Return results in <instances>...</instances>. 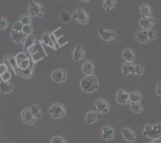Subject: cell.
Here are the masks:
<instances>
[{
	"label": "cell",
	"instance_id": "obj_1",
	"mask_svg": "<svg viewBox=\"0 0 161 143\" xmlns=\"http://www.w3.org/2000/svg\"><path fill=\"white\" fill-rule=\"evenodd\" d=\"M80 87L86 93H92L98 89V79L93 75L87 76L80 80Z\"/></svg>",
	"mask_w": 161,
	"mask_h": 143
},
{
	"label": "cell",
	"instance_id": "obj_2",
	"mask_svg": "<svg viewBox=\"0 0 161 143\" xmlns=\"http://www.w3.org/2000/svg\"><path fill=\"white\" fill-rule=\"evenodd\" d=\"M143 135L145 137L156 140L161 137V124L156 125H145V130H143Z\"/></svg>",
	"mask_w": 161,
	"mask_h": 143
},
{
	"label": "cell",
	"instance_id": "obj_3",
	"mask_svg": "<svg viewBox=\"0 0 161 143\" xmlns=\"http://www.w3.org/2000/svg\"><path fill=\"white\" fill-rule=\"evenodd\" d=\"M49 113L55 119H59L63 117L66 113V106L60 103H55L51 105L49 109Z\"/></svg>",
	"mask_w": 161,
	"mask_h": 143
},
{
	"label": "cell",
	"instance_id": "obj_4",
	"mask_svg": "<svg viewBox=\"0 0 161 143\" xmlns=\"http://www.w3.org/2000/svg\"><path fill=\"white\" fill-rule=\"evenodd\" d=\"M73 18L77 20L81 24H86L89 21V13H87L86 10L81 8H78L76 10V12L73 15Z\"/></svg>",
	"mask_w": 161,
	"mask_h": 143
},
{
	"label": "cell",
	"instance_id": "obj_5",
	"mask_svg": "<svg viewBox=\"0 0 161 143\" xmlns=\"http://www.w3.org/2000/svg\"><path fill=\"white\" fill-rule=\"evenodd\" d=\"M4 64H6L8 69H11L15 73V75L18 74V64L17 61L16 56H7L4 58Z\"/></svg>",
	"mask_w": 161,
	"mask_h": 143
},
{
	"label": "cell",
	"instance_id": "obj_6",
	"mask_svg": "<svg viewBox=\"0 0 161 143\" xmlns=\"http://www.w3.org/2000/svg\"><path fill=\"white\" fill-rule=\"evenodd\" d=\"M43 6L37 2H31L29 7V13L31 17H41V9Z\"/></svg>",
	"mask_w": 161,
	"mask_h": 143
},
{
	"label": "cell",
	"instance_id": "obj_7",
	"mask_svg": "<svg viewBox=\"0 0 161 143\" xmlns=\"http://www.w3.org/2000/svg\"><path fill=\"white\" fill-rule=\"evenodd\" d=\"M96 109H97V111L100 113H103V114H106L109 112L110 109V105L107 100L104 99H98L95 102Z\"/></svg>",
	"mask_w": 161,
	"mask_h": 143
},
{
	"label": "cell",
	"instance_id": "obj_8",
	"mask_svg": "<svg viewBox=\"0 0 161 143\" xmlns=\"http://www.w3.org/2000/svg\"><path fill=\"white\" fill-rule=\"evenodd\" d=\"M98 33L100 37L102 38V39L104 41H111L115 39L116 36H117L116 33L114 31L106 30L103 27L100 28V29L98 31Z\"/></svg>",
	"mask_w": 161,
	"mask_h": 143
},
{
	"label": "cell",
	"instance_id": "obj_9",
	"mask_svg": "<svg viewBox=\"0 0 161 143\" xmlns=\"http://www.w3.org/2000/svg\"><path fill=\"white\" fill-rule=\"evenodd\" d=\"M52 78L55 82L56 83H63L66 80L67 74L63 69H56L52 73Z\"/></svg>",
	"mask_w": 161,
	"mask_h": 143
},
{
	"label": "cell",
	"instance_id": "obj_10",
	"mask_svg": "<svg viewBox=\"0 0 161 143\" xmlns=\"http://www.w3.org/2000/svg\"><path fill=\"white\" fill-rule=\"evenodd\" d=\"M21 116H22L24 122L26 123L27 124H29V125H32L36 122V117L32 114V111L29 108H26L23 110L22 113H21Z\"/></svg>",
	"mask_w": 161,
	"mask_h": 143
},
{
	"label": "cell",
	"instance_id": "obj_11",
	"mask_svg": "<svg viewBox=\"0 0 161 143\" xmlns=\"http://www.w3.org/2000/svg\"><path fill=\"white\" fill-rule=\"evenodd\" d=\"M116 100L121 105H126L130 101V94L123 89H120L116 94Z\"/></svg>",
	"mask_w": 161,
	"mask_h": 143
},
{
	"label": "cell",
	"instance_id": "obj_12",
	"mask_svg": "<svg viewBox=\"0 0 161 143\" xmlns=\"http://www.w3.org/2000/svg\"><path fill=\"white\" fill-rule=\"evenodd\" d=\"M95 71V64L90 60H86L83 63L82 72L87 76H92Z\"/></svg>",
	"mask_w": 161,
	"mask_h": 143
},
{
	"label": "cell",
	"instance_id": "obj_13",
	"mask_svg": "<svg viewBox=\"0 0 161 143\" xmlns=\"http://www.w3.org/2000/svg\"><path fill=\"white\" fill-rule=\"evenodd\" d=\"M27 35L22 32H16V31H12L11 32V39L14 43H16L18 45L22 43L24 41H25Z\"/></svg>",
	"mask_w": 161,
	"mask_h": 143
},
{
	"label": "cell",
	"instance_id": "obj_14",
	"mask_svg": "<svg viewBox=\"0 0 161 143\" xmlns=\"http://www.w3.org/2000/svg\"><path fill=\"white\" fill-rule=\"evenodd\" d=\"M114 130L110 126H104L102 127V138L104 140H111L114 137Z\"/></svg>",
	"mask_w": 161,
	"mask_h": 143
},
{
	"label": "cell",
	"instance_id": "obj_15",
	"mask_svg": "<svg viewBox=\"0 0 161 143\" xmlns=\"http://www.w3.org/2000/svg\"><path fill=\"white\" fill-rule=\"evenodd\" d=\"M122 134H123V136L126 141H130V142H133V141H135L136 139H137V135H136V133L131 129L128 128V127H125L122 130Z\"/></svg>",
	"mask_w": 161,
	"mask_h": 143
},
{
	"label": "cell",
	"instance_id": "obj_16",
	"mask_svg": "<svg viewBox=\"0 0 161 143\" xmlns=\"http://www.w3.org/2000/svg\"><path fill=\"white\" fill-rule=\"evenodd\" d=\"M85 56H86V54H85V49L83 46L81 44H77L74 52V60L78 61L85 58Z\"/></svg>",
	"mask_w": 161,
	"mask_h": 143
},
{
	"label": "cell",
	"instance_id": "obj_17",
	"mask_svg": "<svg viewBox=\"0 0 161 143\" xmlns=\"http://www.w3.org/2000/svg\"><path fill=\"white\" fill-rule=\"evenodd\" d=\"M122 56L126 61V62H133L135 60L136 55L134 50L130 48H126L123 51Z\"/></svg>",
	"mask_w": 161,
	"mask_h": 143
},
{
	"label": "cell",
	"instance_id": "obj_18",
	"mask_svg": "<svg viewBox=\"0 0 161 143\" xmlns=\"http://www.w3.org/2000/svg\"><path fill=\"white\" fill-rule=\"evenodd\" d=\"M123 73L124 76L129 74H135V64L133 62H126L122 67Z\"/></svg>",
	"mask_w": 161,
	"mask_h": 143
},
{
	"label": "cell",
	"instance_id": "obj_19",
	"mask_svg": "<svg viewBox=\"0 0 161 143\" xmlns=\"http://www.w3.org/2000/svg\"><path fill=\"white\" fill-rule=\"evenodd\" d=\"M155 20L153 18H143L139 21L141 27L145 29H150L154 25Z\"/></svg>",
	"mask_w": 161,
	"mask_h": 143
},
{
	"label": "cell",
	"instance_id": "obj_20",
	"mask_svg": "<svg viewBox=\"0 0 161 143\" xmlns=\"http://www.w3.org/2000/svg\"><path fill=\"white\" fill-rule=\"evenodd\" d=\"M36 43V37L35 35H27L25 41V50L30 51V49L33 48Z\"/></svg>",
	"mask_w": 161,
	"mask_h": 143
},
{
	"label": "cell",
	"instance_id": "obj_21",
	"mask_svg": "<svg viewBox=\"0 0 161 143\" xmlns=\"http://www.w3.org/2000/svg\"><path fill=\"white\" fill-rule=\"evenodd\" d=\"M14 89V86L13 84H10L9 82H0V91L4 94H9L12 92Z\"/></svg>",
	"mask_w": 161,
	"mask_h": 143
},
{
	"label": "cell",
	"instance_id": "obj_22",
	"mask_svg": "<svg viewBox=\"0 0 161 143\" xmlns=\"http://www.w3.org/2000/svg\"><path fill=\"white\" fill-rule=\"evenodd\" d=\"M33 66H29L25 69H18V73L21 77L25 79H30L33 76Z\"/></svg>",
	"mask_w": 161,
	"mask_h": 143
},
{
	"label": "cell",
	"instance_id": "obj_23",
	"mask_svg": "<svg viewBox=\"0 0 161 143\" xmlns=\"http://www.w3.org/2000/svg\"><path fill=\"white\" fill-rule=\"evenodd\" d=\"M136 38H137V41L142 43H147L149 42L148 37V32L146 30H142L137 32L136 34Z\"/></svg>",
	"mask_w": 161,
	"mask_h": 143
},
{
	"label": "cell",
	"instance_id": "obj_24",
	"mask_svg": "<svg viewBox=\"0 0 161 143\" xmlns=\"http://www.w3.org/2000/svg\"><path fill=\"white\" fill-rule=\"evenodd\" d=\"M141 13L143 18H153V11L150 6L147 3H144L141 6Z\"/></svg>",
	"mask_w": 161,
	"mask_h": 143
},
{
	"label": "cell",
	"instance_id": "obj_25",
	"mask_svg": "<svg viewBox=\"0 0 161 143\" xmlns=\"http://www.w3.org/2000/svg\"><path fill=\"white\" fill-rule=\"evenodd\" d=\"M117 6V2L115 0H104L103 3V7L106 12L109 13L113 8L116 7Z\"/></svg>",
	"mask_w": 161,
	"mask_h": 143
},
{
	"label": "cell",
	"instance_id": "obj_26",
	"mask_svg": "<svg viewBox=\"0 0 161 143\" xmlns=\"http://www.w3.org/2000/svg\"><path fill=\"white\" fill-rule=\"evenodd\" d=\"M98 114L99 113L96 111H89L86 114V121L88 124H91L92 123L96 122L98 120Z\"/></svg>",
	"mask_w": 161,
	"mask_h": 143
},
{
	"label": "cell",
	"instance_id": "obj_27",
	"mask_svg": "<svg viewBox=\"0 0 161 143\" xmlns=\"http://www.w3.org/2000/svg\"><path fill=\"white\" fill-rule=\"evenodd\" d=\"M42 40L44 43H45L46 45L48 46V47H51L52 48L56 50V48L55 47V45H54L53 42L52 40V38H51V33L50 32H47V33L44 34L42 37Z\"/></svg>",
	"mask_w": 161,
	"mask_h": 143
},
{
	"label": "cell",
	"instance_id": "obj_28",
	"mask_svg": "<svg viewBox=\"0 0 161 143\" xmlns=\"http://www.w3.org/2000/svg\"><path fill=\"white\" fill-rule=\"evenodd\" d=\"M142 99V94L139 91H134L130 94V101L131 102H140Z\"/></svg>",
	"mask_w": 161,
	"mask_h": 143
},
{
	"label": "cell",
	"instance_id": "obj_29",
	"mask_svg": "<svg viewBox=\"0 0 161 143\" xmlns=\"http://www.w3.org/2000/svg\"><path fill=\"white\" fill-rule=\"evenodd\" d=\"M30 110L32 111V114L34 115V116L36 118H40L42 114H41V111H40V106L38 105H33L30 107Z\"/></svg>",
	"mask_w": 161,
	"mask_h": 143
},
{
	"label": "cell",
	"instance_id": "obj_30",
	"mask_svg": "<svg viewBox=\"0 0 161 143\" xmlns=\"http://www.w3.org/2000/svg\"><path fill=\"white\" fill-rule=\"evenodd\" d=\"M131 110L135 113H141L143 111V105L140 102H131Z\"/></svg>",
	"mask_w": 161,
	"mask_h": 143
},
{
	"label": "cell",
	"instance_id": "obj_31",
	"mask_svg": "<svg viewBox=\"0 0 161 143\" xmlns=\"http://www.w3.org/2000/svg\"><path fill=\"white\" fill-rule=\"evenodd\" d=\"M32 21V17L29 14H23L22 16H21V18H20V22H21L23 25L31 24Z\"/></svg>",
	"mask_w": 161,
	"mask_h": 143
},
{
	"label": "cell",
	"instance_id": "obj_32",
	"mask_svg": "<svg viewBox=\"0 0 161 143\" xmlns=\"http://www.w3.org/2000/svg\"><path fill=\"white\" fill-rule=\"evenodd\" d=\"M71 14L69 13V12L68 11H63L61 13V20L64 23H69L71 21Z\"/></svg>",
	"mask_w": 161,
	"mask_h": 143
},
{
	"label": "cell",
	"instance_id": "obj_33",
	"mask_svg": "<svg viewBox=\"0 0 161 143\" xmlns=\"http://www.w3.org/2000/svg\"><path fill=\"white\" fill-rule=\"evenodd\" d=\"M32 32H33V27L32 24H28V25H24L22 29V32H24L26 35H32Z\"/></svg>",
	"mask_w": 161,
	"mask_h": 143
},
{
	"label": "cell",
	"instance_id": "obj_34",
	"mask_svg": "<svg viewBox=\"0 0 161 143\" xmlns=\"http://www.w3.org/2000/svg\"><path fill=\"white\" fill-rule=\"evenodd\" d=\"M9 25V21L7 18L0 17V29H6Z\"/></svg>",
	"mask_w": 161,
	"mask_h": 143
},
{
	"label": "cell",
	"instance_id": "obj_35",
	"mask_svg": "<svg viewBox=\"0 0 161 143\" xmlns=\"http://www.w3.org/2000/svg\"><path fill=\"white\" fill-rule=\"evenodd\" d=\"M51 143H66V140L60 136H55L52 138Z\"/></svg>",
	"mask_w": 161,
	"mask_h": 143
},
{
	"label": "cell",
	"instance_id": "obj_36",
	"mask_svg": "<svg viewBox=\"0 0 161 143\" xmlns=\"http://www.w3.org/2000/svg\"><path fill=\"white\" fill-rule=\"evenodd\" d=\"M23 27H24V25L20 21L15 22L13 25L14 31H16V32H22Z\"/></svg>",
	"mask_w": 161,
	"mask_h": 143
},
{
	"label": "cell",
	"instance_id": "obj_37",
	"mask_svg": "<svg viewBox=\"0 0 161 143\" xmlns=\"http://www.w3.org/2000/svg\"><path fill=\"white\" fill-rule=\"evenodd\" d=\"M1 78H2V81L8 82V81L11 79V73H10L9 71H7V72H6L5 73H3V74L1 76Z\"/></svg>",
	"mask_w": 161,
	"mask_h": 143
},
{
	"label": "cell",
	"instance_id": "obj_38",
	"mask_svg": "<svg viewBox=\"0 0 161 143\" xmlns=\"http://www.w3.org/2000/svg\"><path fill=\"white\" fill-rule=\"evenodd\" d=\"M144 67L142 64H137L135 65V74L142 75L144 73Z\"/></svg>",
	"mask_w": 161,
	"mask_h": 143
},
{
	"label": "cell",
	"instance_id": "obj_39",
	"mask_svg": "<svg viewBox=\"0 0 161 143\" xmlns=\"http://www.w3.org/2000/svg\"><path fill=\"white\" fill-rule=\"evenodd\" d=\"M148 39L150 40H154L156 38V33L153 30H150L148 32Z\"/></svg>",
	"mask_w": 161,
	"mask_h": 143
},
{
	"label": "cell",
	"instance_id": "obj_40",
	"mask_svg": "<svg viewBox=\"0 0 161 143\" xmlns=\"http://www.w3.org/2000/svg\"><path fill=\"white\" fill-rule=\"evenodd\" d=\"M156 94L161 97V82H159L156 86Z\"/></svg>",
	"mask_w": 161,
	"mask_h": 143
},
{
	"label": "cell",
	"instance_id": "obj_41",
	"mask_svg": "<svg viewBox=\"0 0 161 143\" xmlns=\"http://www.w3.org/2000/svg\"><path fill=\"white\" fill-rule=\"evenodd\" d=\"M149 143H161V140L159 139H156V140H153L152 142H149Z\"/></svg>",
	"mask_w": 161,
	"mask_h": 143
},
{
	"label": "cell",
	"instance_id": "obj_42",
	"mask_svg": "<svg viewBox=\"0 0 161 143\" xmlns=\"http://www.w3.org/2000/svg\"><path fill=\"white\" fill-rule=\"evenodd\" d=\"M101 118H102V115L99 113V114H98V120H100V119H101Z\"/></svg>",
	"mask_w": 161,
	"mask_h": 143
}]
</instances>
